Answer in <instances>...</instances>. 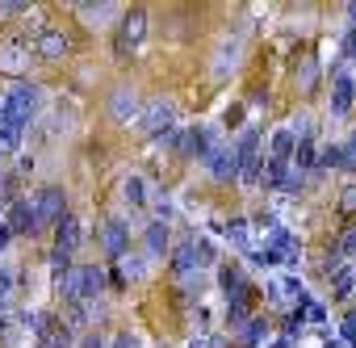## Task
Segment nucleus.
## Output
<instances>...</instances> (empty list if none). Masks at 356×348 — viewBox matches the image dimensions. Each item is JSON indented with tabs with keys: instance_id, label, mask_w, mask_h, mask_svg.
I'll return each instance as SVG.
<instances>
[{
	"instance_id": "1",
	"label": "nucleus",
	"mask_w": 356,
	"mask_h": 348,
	"mask_svg": "<svg viewBox=\"0 0 356 348\" xmlns=\"http://www.w3.org/2000/svg\"><path fill=\"white\" fill-rule=\"evenodd\" d=\"M38 105H42V88L38 84H26V80H17L13 84V93L5 97V122H13V126H26L34 113H38Z\"/></svg>"
},
{
	"instance_id": "2",
	"label": "nucleus",
	"mask_w": 356,
	"mask_h": 348,
	"mask_svg": "<svg viewBox=\"0 0 356 348\" xmlns=\"http://www.w3.org/2000/svg\"><path fill=\"white\" fill-rule=\"evenodd\" d=\"M30 210H34V223H38V235H42L47 227H55L67 214V193L59 185H47V189H38L30 198Z\"/></svg>"
},
{
	"instance_id": "3",
	"label": "nucleus",
	"mask_w": 356,
	"mask_h": 348,
	"mask_svg": "<svg viewBox=\"0 0 356 348\" xmlns=\"http://www.w3.org/2000/svg\"><path fill=\"white\" fill-rule=\"evenodd\" d=\"M138 118H143V134H147V139H163V134L172 130V122H176V105H172L168 97H151Z\"/></svg>"
},
{
	"instance_id": "4",
	"label": "nucleus",
	"mask_w": 356,
	"mask_h": 348,
	"mask_svg": "<svg viewBox=\"0 0 356 348\" xmlns=\"http://www.w3.org/2000/svg\"><path fill=\"white\" fill-rule=\"evenodd\" d=\"M67 51H72V42H67V34H63L59 26H42L38 38L30 42V55L42 59V63H55V59H63Z\"/></svg>"
},
{
	"instance_id": "5",
	"label": "nucleus",
	"mask_w": 356,
	"mask_h": 348,
	"mask_svg": "<svg viewBox=\"0 0 356 348\" xmlns=\"http://www.w3.org/2000/svg\"><path fill=\"white\" fill-rule=\"evenodd\" d=\"M143 34H147V13H143V9H130V13L122 17V26H118V38H113L118 59H126V55L143 42Z\"/></svg>"
},
{
	"instance_id": "6",
	"label": "nucleus",
	"mask_w": 356,
	"mask_h": 348,
	"mask_svg": "<svg viewBox=\"0 0 356 348\" xmlns=\"http://www.w3.org/2000/svg\"><path fill=\"white\" fill-rule=\"evenodd\" d=\"M30 59V38H0V76H22Z\"/></svg>"
},
{
	"instance_id": "7",
	"label": "nucleus",
	"mask_w": 356,
	"mask_h": 348,
	"mask_svg": "<svg viewBox=\"0 0 356 348\" xmlns=\"http://www.w3.org/2000/svg\"><path fill=\"white\" fill-rule=\"evenodd\" d=\"M218 281H222V294H227V306H252L256 302V290L248 285V277H243V269L239 264H222V273H218Z\"/></svg>"
},
{
	"instance_id": "8",
	"label": "nucleus",
	"mask_w": 356,
	"mask_h": 348,
	"mask_svg": "<svg viewBox=\"0 0 356 348\" xmlns=\"http://www.w3.org/2000/svg\"><path fill=\"white\" fill-rule=\"evenodd\" d=\"M5 227L13 231V239L17 235H26V239H34L38 235V223H34V210H30V202H9V214H5Z\"/></svg>"
},
{
	"instance_id": "9",
	"label": "nucleus",
	"mask_w": 356,
	"mask_h": 348,
	"mask_svg": "<svg viewBox=\"0 0 356 348\" xmlns=\"http://www.w3.org/2000/svg\"><path fill=\"white\" fill-rule=\"evenodd\" d=\"M126 248H130V227H126L122 219L105 223V231H101V252H105L109 260H122V256H126Z\"/></svg>"
},
{
	"instance_id": "10",
	"label": "nucleus",
	"mask_w": 356,
	"mask_h": 348,
	"mask_svg": "<svg viewBox=\"0 0 356 348\" xmlns=\"http://www.w3.org/2000/svg\"><path fill=\"white\" fill-rule=\"evenodd\" d=\"M352 105H356V80H352L348 72H339L335 84H331V113H335V118H348Z\"/></svg>"
},
{
	"instance_id": "11",
	"label": "nucleus",
	"mask_w": 356,
	"mask_h": 348,
	"mask_svg": "<svg viewBox=\"0 0 356 348\" xmlns=\"http://www.w3.org/2000/svg\"><path fill=\"white\" fill-rule=\"evenodd\" d=\"M109 113H113V122L130 126V122L143 113V101H138V93H134V88H118V93L109 97Z\"/></svg>"
},
{
	"instance_id": "12",
	"label": "nucleus",
	"mask_w": 356,
	"mask_h": 348,
	"mask_svg": "<svg viewBox=\"0 0 356 348\" xmlns=\"http://www.w3.org/2000/svg\"><path fill=\"white\" fill-rule=\"evenodd\" d=\"M72 344H76V335L63 327V319H59V315H47V323H42L34 348H72Z\"/></svg>"
},
{
	"instance_id": "13",
	"label": "nucleus",
	"mask_w": 356,
	"mask_h": 348,
	"mask_svg": "<svg viewBox=\"0 0 356 348\" xmlns=\"http://www.w3.org/2000/svg\"><path fill=\"white\" fill-rule=\"evenodd\" d=\"M80 244H84V231H80V219H76V214H63V219L55 223V248L72 256V252H76Z\"/></svg>"
},
{
	"instance_id": "14",
	"label": "nucleus",
	"mask_w": 356,
	"mask_h": 348,
	"mask_svg": "<svg viewBox=\"0 0 356 348\" xmlns=\"http://www.w3.org/2000/svg\"><path fill=\"white\" fill-rule=\"evenodd\" d=\"M206 168H210L214 181H235V177H239V164H235V151H231V147L210 151V155H206Z\"/></svg>"
},
{
	"instance_id": "15",
	"label": "nucleus",
	"mask_w": 356,
	"mask_h": 348,
	"mask_svg": "<svg viewBox=\"0 0 356 348\" xmlns=\"http://www.w3.org/2000/svg\"><path fill=\"white\" fill-rule=\"evenodd\" d=\"M210 143H214V130H206V126H197V130H185V134H181V151H185L189 159H206V155L214 151Z\"/></svg>"
},
{
	"instance_id": "16",
	"label": "nucleus",
	"mask_w": 356,
	"mask_h": 348,
	"mask_svg": "<svg viewBox=\"0 0 356 348\" xmlns=\"http://www.w3.org/2000/svg\"><path fill=\"white\" fill-rule=\"evenodd\" d=\"M105 290V269L101 264H80V302H97Z\"/></svg>"
},
{
	"instance_id": "17",
	"label": "nucleus",
	"mask_w": 356,
	"mask_h": 348,
	"mask_svg": "<svg viewBox=\"0 0 356 348\" xmlns=\"http://www.w3.org/2000/svg\"><path fill=\"white\" fill-rule=\"evenodd\" d=\"M143 244H147V252H151V256H168V252H172V235H168V223H159V219H155V223L143 231Z\"/></svg>"
},
{
	"instance_id": "18",
	"label": "nucleus",
	"mask_w": 356,
	"mask_h": 348,
	"mask_svg": "<svg viewBox=\"0 0 356 348\" xmlns=\"http://www.w3.org/2000/svg\"><path fill=\"white\" fill-rule=\"evenodd\" d=\"M55 290H59L63 306H84V302H80V264H72L63 277H55Z\"/></svg>"
},
{
	"instance_id": "19",
	"label": "nucleus",
	"mask_w": 356,
	"mask_h": 348,
	"mask_svg": "<svg viewBox=\"0 0 356 348\" xmlns=\"http://www.w3.org/2000/svg\"><path fill=\"white\" fill-rule=\"evenodd\" d=\"M264 335H268V319H264V315H252V319H248V323L239 327L235 344H239V348H256V344H260Z\"/></svg>"
},
{
	"instance_id": "20",
	"label": "nucleus",
	"mask_w": 356,
	"mask_h": 348,
	"mask_svg": "<svg viewBox=\"0 0 356 348\" xmlns=\"http://www.w3.org/2000/svg\"><path fill=\"white\" fill-rule=\"evenodd\" d=\"M197 269V239H185L172 248V273H193Z\"/></svg>"
},
{
	"instance_id": "21",
	"label": "nucleus",
	"mask_w": 356,
	"mask_h": 348,
	"mask_svg": "<svg viewBox=\"0 0 356 348\" xmlns=\"http://www.w3.org/2000/svg\"><path fill=\"white\" fill-rule=\"evenodd\" d=\"M235 68H239V38L222 42V51H218V59H214V76H218V80H227Z\"/></svg>"
},
{
	"instance_id": "22",
	"label": "nucleus",
	"mask_w": 356,
	"mask_h": 348,
	"mask_svg": "<svg viewBox=\"0 0 356 348\" xmlns=\"http://www.w3.org/2000/svg\"><path fill=\"white\" fill-rule=\"evenodd\" d=\"M293 147H298V134L289 130V126H281L277 134H273V159H293Z\"/></svg>"
},
{
	"instance_id": "23",
	"label": "nucleus",
	"mask_w": 356,
	"mask_h": 348,
	"mask_svg": "<svg viewBox=\"0 0 356 348\" xmlns=\"http://www.w3.org/2000/svg\"><path fill=\"white\" fill-rule=\"evenodd\" d=\"M356 290V277H352V264H339L331 273V298H348Z\"/></svg>"
},
{
	"instance_id": "24",
	"label": "nucleus",
	"mask_w": 356,
	"mask_h": 348,
	"mask_svg": "<svg viewBox=\"0 0 356 348\" xmlns=\"http://www.w3.org/2000/svg\"><path fill=\"white\" fill-rule=\"evenodd\" d=\"M293 164H298L302 172H314V164H318V147H314L310 139H298V147H293Z\"/></svg>"
},
{
	"instance_id": "25",
	"label": "nucleus",
	"mask_w": 356,
	"mask_h": 348,
	"mask_svg": "<svg viewBox=\"0 0 356 348\" xmlns=\"http://www.w3.org/2000/svg\"><path fill=\"white\" fill-rule=\"evenodd\" d=\"M122 198H126V206H147V181L143 177H126V185H122Z\"/></svg>"
},
{
	"instance_id": "26",
	"label": "nucleus",
	"mask_w": 356,
	"mask_h": 348,
	"mask_svg": "<svg viewBox=\"0 0 356 348\" xmlns=\"http://www.w3.org/2000/svg\"><path fill=\"white\" fill-rule=\"evenodd\" d=\"M22 134H26V126H13V122H5V126H0V159H5V155H13V151H17Z\"/></svg>"
},
{
	"instance_id": "27",
	"label": "nucleus",
	"mask_w": 356,
	"mask_h": 348,
	"mask_svg": "<svg viewBox=\"0 0 356 348\" xmlns=\"http://www.w3.org/2000/svg\"><path fill=\"white\" fill-rule=\"evenodd\" d=\"M314 88H318V63L306 59L302 72H298V93H302V97H314Z\"/></svg>"
},
{
	"instance_id": "28",
	"label": "nucleus",
	"mask_w": 356,
	"mask_h": 348,
	"mask_svg": "<svg viewBox=\"0 0 356 348\" xmlns=\"http://www.w3.org/2000/svg\"><path fill=\"white\" fill-rule=\"evenodd\" d=\"M335 256H356V227H348L335 244Z\"/></svg>"
},
{
	"instance_id": "29",
	"label": "nucleus",
	"mask_w": 356,
	"mask_h": 348,
	"mask_svg": "<svg viewBox=\"0 0 356 348\" xmlns=\"http://www.w3.org/2000/svg\"><path fill=\"white\" fill-rule=\"evenodd\" d=\"M339 168H348V172H356V130H352V139H348V147H339Z\"/></svg>"
},
{
	"instance_id": "30",
	"label": "nucleus",
	"mask_w": 356,
	"mask_h": 348,
	"mask_svg": "<svg viewBox=\"0 0 356 348\" xmlns=\"http://www.w3.org/2000/svg\"><path fill=\"white\" fill-rule=\"evenodd\" d=\"M109 13H113L109 5H80V17H84V22H105Z\"/></svg>"
},
{
	"instance_id": "31",
	"label": "nucleus",
	"mask_w": 356,
	"mask_h": 348,
	"mask_svg": "<svg viewBox=\"0 0 356 348\" xmlns=\"http://www.w3.org/2000/svg\"><path fill=\"white\" fill-rule=\"evenodd\" d=\"M314 168H339V147L327 143V147L318 151V164H314Z\"/></svg>"
},
{
	"instance_id": "32",
	"label": "nucleus",
	"mask_w": 356,
	"mask_h": 348,
	"mask_svg": "<svg viewBox=\"0 0 356 348\" xmlns=\"http://www.w3.org/2000/svg\"><path fill=\"white\" fill-rule=\"evenodd\" d=\"M227 235H231V244H239V248H248V223H243V219H235V223L227 227Z\"/></svg>"
},
{
	"instance_id": "33",
	"label": "nucleus",
	"mask_w": 356,
	"mask_h": 348,
	"mask_svg": "<svg viewBox=\"0 0 356 348\" xmlns=\"http://www.w3.org/2000/svg\"><path fill=\"white\" fill-rule=\"evenodd\" d=\"M51 269H55V277H63V273L72 269V256H67V252H59V248H51Z\"/></svg>"
},
{
	"instance_id": "34",
	"label": "nucleus",
	"mask_w": 356,
	"mask_h": 348,
	"mask_svg": "<svg viewBox=\"0 0 356 348\" xmlns=\"http://www.w3.org/2000/svg\"><path fill=\"white\" fill-rule=\"evenodd\" d=\"M339 214H348V219L356 214V185H348V189L339 193Z\"/></svg>"
},
{
	"instance_id": "35",
	"label": "nucleus",
	"mask_w": 356,
	"mask_h": 348,
	"mask_svg": "<svg viewBox=\"0 0 356 348\" xmlns=\"http://www.w3.org/2000/svg\"><path fill=\"white\" fill-rule=\"evenodd\" d=\"M343 59H356V26L343 34Z\"/></svg>"
},
{
	"instance_id": "36",
	"label": "nucleus",
	"mask_w": 356,
	"mask_h": 348,
	"mask_svg": "<svg viewBox=\"0 0 356 348\" xmlns=\"http://www.w3.org/2000/svg\"><path fill=\"white\" fill-rule=\"evenodd\" d=\"M189 348H227V344H222L218 335H197V340H193Z\"/></svg>"
},
{
	"instance_id": "37",
	"label": "nucleus",
	"mask_w": 356,
	"mask_h": 348,
	"mask_svg": "<svg viewBox=\"0 0 356 348\" xmlns=\"http://www.w3.org/2000/svg\"><path fill=\"white\" fill-rule=\"evenodd\" d=\"M9 285H13V277H9V273H0V310L9 306Z\"/></svg>"
},
{
	"instance_id": "38",
	"label": "nucleus",
	"mask_w": 356,
	"mask_h": 348,
	"mask_svg": "<svg viewBox=\"0 0 356 348\" xmlns=\"http://www.w3.org/2000/svg\"><path fill=\"white\" fill-rule=\"evenodd\" d=\"M343 340H352V344H356V310H352V315H343Z\"/></svg>"
},
{
	"instance_id": "39",
	"label": "nucleus",
	"mask_w": 356,
	"mask_h": 348,
	"mask_svg": "<svg viewBox=\"0 0 356 348\" xmlns=\"http://www.w3.org/2000/svg\"><path fill=\"white\" fill-rule=\"evenodd\" d=\"M30 5H0V17H22Z\"/></svg>"
},
{
	"instance_id": "40",
	"label": "nucleus",
	"mask_w": 356,
	"mask_h": 348,
	"mask_svg": "<svg viewBox=\"0 0 356 348\" xmlns=\"http://www.w3.org/2000/svg\"><path fill=\"white\" fill-rule=\"evenodd\" d=\"M80 348H105V340H101V335H97V331H88V335H84V340H80Z\"/></svg>"
},
{
	"instance_id": "41",
	"label": "nucleus",
	"mask_w": 356,
	"mask_h": 348,
	"mask_svg": "<svg viewBox=\"0 0 356 348\" xmlns=\"http://www.w3.org/2000/svg\"><path fill=\"white\" fill-rule=\"evenodd\" d=\"M9 244H13V231H9V227H5V219H0V252H5V248H9Z\"/></svg>"
},
{
	"instance_id": "42",
	"label": "nucleus",
	"mask_w": 356,
	"mask_h": 348,
	"mask_svg": "<svg viewBox=\"0 0 356 348\" xmlns=\"http://www.w3.org/2000/svg\"><path fill=\"white\" fill-rule=\"evenodd\" d=\"M348 13H352V22H356V5H352V9H348Z\"/></svg>"
},
{
	"instance_id": "43",
	"label": "nucleus",
	"mask_w": 356,
	"mask_h": 348,
	"mask_svg": "<svg viewBox=\"0 0 356 348\" xmlns=\"http://www.w3.org/2000/svg\"><path fill=\"white\" fill-rule=\"evenodd\" d=\"M0 126H5V109H0Z\"/></svg>"
},
{
	"instance_id": "44",
	"label": "nucleus",
	"mask_w": 356,
	"mask_h": 348,
	"mask_svg": "<svg viewBox=\"0 0 356 348\" xmlns=\"http://www.w3.org/2000/svg\"><path fill=\"white\" fill-rule=\"evenodd\" d=\"M0 206H5V193H0Z\"/></svg>"
},
{
	"instance_id": "45",
	"label": "nucleus",
	"mask_w": 356,
	"mask_h": 348,
	"mask_svg": "<svg viewBox=\"0 0 356 348\" xmlns=\"http://www.w3.org/2000/svg\"><path fill=\"white\" fill-rule=\"evenodd\" d=\"M327 348H335V344H327Z\"/></svg>"
}]
</instances>
